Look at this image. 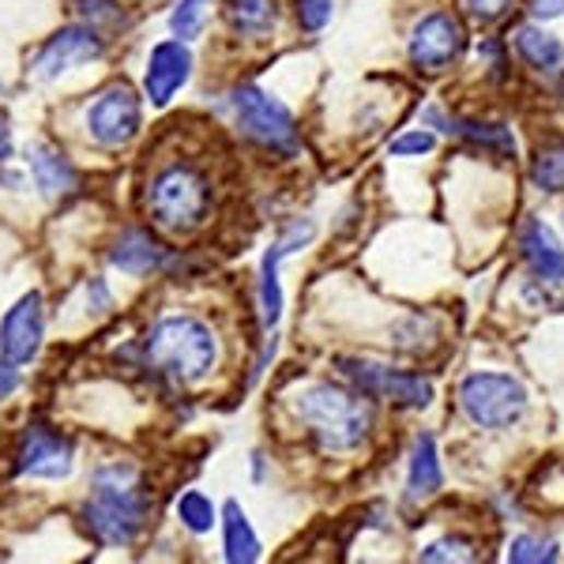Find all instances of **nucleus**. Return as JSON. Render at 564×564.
<instances>
[{
    "label": "nucleus",
    "mask_w": 564,
    "mask_h": 564,
    "mask_svg": "<svg viewBox=\"0 0 564 564\" xmlns=\"http://www.w3.org/2000/svg\"><path fill=\"white\" fill-rule=\"evenodd\" d=\"M155 512L151 490L143 482V470L128 459L102 463L91 474V493L83 501V524L91 538L109 550H128L143 531Z\"/></svg>",
    "instance_id": "1"
},
{
    "label": "nucleus",
    "mask_w": 564,
    "mask_h": 564,
    "mask_svg": "<svg viewBox=\"0 0 564 564\" xmlns=\"http://www.w3.org/2000/svg\"><path fill=\"white\" fill-rule=\"evenodd\" d=\"M143 369H151L162 380L177 384V388H192V384L208 380L219 365V339L211 324L188 313H169L155 320L143 336Z\"/></svg>",
    "instance_id": "2"
},
{
    "label": "nucleus",
    "mask_w": 564,
    "mask_h": 564,
    "mask_svg": "<svg viewBox=\"0 0 564 564\" xmlns=\"http://www.w3.org/2000/svg\"><path fill=\"white\" fill-rule=\"evenodd\" d=\"M211 177L192 162H169V166L155 169L143 192V211H148L151 226L162 234H196L211 215Z\"/></svg>",
    "instance_id": "3"
},
{
    "label": "nucleus",
    "mask_w": 564,
    "mask_h": 564,
    "mask_svg": "<svg viewBox=\"0 0 564 564\" xmlns=\"http://www.w3.org/2000/svg\"><path fill=\"white\" fill-rule=\"evenodd\" d=\"M294 414L302 418L313 430L316 444L324 451H350L357 448L373 430V407L365 403L362 396L339 388V384H305V388L294 391L290 399Z\"/></svg>",
    "instance_id": "4"
},
{
    "label": "nucleus",
    "mask_w": 564,
    "mask_h": 564,
    "mask_svg": "<svg viewBox=\"0 0 564 564\" xmlns=\"http://www.w3.org/2000/svg\"><path fill=\"white\" fill-rule=\"evenodd\" d=\"M230 114H234L242 136H249L263 151H275L286 158L297 155V121L275 94L256 87V83H242L230 91Z\"/></svg>",
    "instance_id": "5"
},
{
    "label": "nucleus",
    "mask_w": 564,
    "mask_h": 564,
    "mask_svg": "<svg viewBox=\"0 0 564 564\" xmlns=\"http://www.w3.org/2000/svg\"><path fill=\"white\" fill-rule=\"evenodd\" d=\"M459 403L467 418L482 430H504L527 410V391L519 380L504 373H470L459 384Z\"/></svg>",
    "instance_id": "6"
},
{
    "label": "nucleus",
    "mask_w": 564,
    "mask_h": 564,
    "mask_svg": "<svg viewBox=\"0 0 564 564\" xmlns=\"http://www.w3.org/2000/svg\"><path fill=\"white\" fill-rule=\"evenodd\" d=\"M83 121H87V136L98 148L106 151L128 148L143 128V102L140 94H136V87H128V83H109L87 106Z\"/></svg>",
    "instance_id": "7"
},
{
    "label": "nucleus",
    "mask_w": 564,
    "mask_h": 564,
    "mask_svg": "<svg viewBox=\"0 0 564 564\" xmlns=\"http://www.w3.org/2000/svg\"><path fill=\"white\" fill-rule=\"evenodd\" d=\"M15 474L34 482H64L75 470V444L46 422H31L15 440Z\"/></svg>",
    "instance_id": "8"
},
{
    "label": "nucleus",
    "mask_w": 564,
    "mask_h": 564,
    "mask_svg": "<svg viewBox=\"0 0 564 564\" xmlns=\"http://www.w3.org/2000/svg\"><path fill=\"white\" fill-rule=\"evenodd\" d=\"M339 373L346 380H354V388L362 396L388 399V403L414 407V410L433 403V380H425L418 373H399L380 362H365V357H339Z\"/></svg>",
    "instance_id": "9"
},
{
    "label": "nucleus",
    "mask_w": 564,
    "mask_h": 564,
    "mask_svg": "<svg viewBox=\"0 0 564 564\" xmlns=\"http://www.w3.org/2000/svg\"><path fill=\"white\" fill-rule=\"evenodd\" d=\"M106 54V38L102 31L87 27V23H72V27H61L54 38H46V46L34 54V75L38 80H61L64 72L80 64H91Z\"/></svg>",
    "instance_id": "10"
},
{
    "label": "nucleus",
    "mask_w": 564,
    "mask_h": 564,
    "mask_svg": "<svg viewBox=\"0 0 564 564\" xmlns=\"http://www.w3.org/2000/svg\"><path fill=\"white\" fill-rule=\"evenodd\" d=\"M42 339H46V302L38 290H31L0 320V357L12 365H27L38 357Z\"/></svg>",
    "instance_id": "11"
},
{
    "label": "nucleus",
    "mask_w": 564,
    "mask_h": 564,
    "mask_svg": "<svg viewBox=\"0 0 564 564\" xmlns=\"http://www.w3.org/2000/svg\"><path fill=\"white\" fill-rule=\"evenodd\" d=\"M463 54V27L456 15L433 12L414 23L410 31V61L418 72H440Z\"/></svg>",
    "instance_id": "12"
},
{
    "label": "nucleus",
    "mask_w": 564,
    "mask_h": 564,
    "mask_svg": "<svg viewBox=\"0 0 564 564\" xmlns=\"http://www.w3.org/2000/svg\"><path fill=\"white\" fill-rule=\"evenodd\" d=\"M316 237V226L309 219H294L286 230L268 245L260 263V316H263V328H275L282 320V286H279V263L286 260L290 252L305 249Z\"/></svg>",
    "instance_id": "13"
},
{
    "label": "nucleus",
    "mask_w": 564,
    "mask_h": 564,
    "mask_svg": "<svg viewBox=\"0 0 564 564\" xmlns=\"http://www.w3.org/2000/svg\"><path fill=\"white\" fill-rule=\"evenodd\" d=\"M192 80V49L181 38H166L151 49L148 72H143V94L151 106H169L174 94Z\"/></svg>",
    "instance_id": "14"
},
{
    "label": "nucleus",
    "mask_w": 564,
    "mask_h": 564,
    "mask_svg": "<svg viewBox=\"0 0 564 564\" xmlns=\"http://www.w3.org/2000/svg\"><path fill=\"white\" fill-rule=\"evenodd\" d=\"M109 263H114L121 275L143 279V275H158V271H166L169 263H174V256H169V249L158 242V237H151L148 230L132 226L114 242V249H109Z\"/></svg>",
    "instance_id": "15"
},
{
    "label": "nucleus",
    "mask_w": 564,
    "mask_h": 564,
    "mask_svg": "<svg viewBox=\"0 0 564 564\" xmlns=\"http://www.w3.org/2000/svg\"><path fill=\"white\" fill-rule=\"evenodd\" d=\"M27 169L31 181L46 200H68L72 192H80V169L72 166V158L64 155L54 143H34L27 151Z\"/></svg>",
    "instance_id": "16"
},
{
    "label": "nucleus",
    "mask_w": 564,
    "mask_h": 564,
    "mask_svg": "<svg viewBox=\"0 0 564 564\" xmlns=\"http://www.w3.org/2000/svg\"><path fill=\"white\" fill-rule=\"evenodd\" d=\"M519 249H524V260L531 263V271L542 282H561L564 279V249L550 226L542 219H531L524 226V237H519Z\"/></svg>",
    "instance_id": "17"
},
{
    "label": "nucleus",
    "mask_w": 564,
    "mask_h": 564,
    "mask_svg": "<svg viewBox=\"0 0 564 564\" xmlns=\"http://www.w3.org/2000/svg\"><path fill=\"white\" fill-rule=\"evenodd\" d=\"M222 516V550H226V561L230 564H256L263 557V545L256 538L249 516L237 501H226L219 508Z\"/></svg>",
    "instance_id": "18"
},
{
    "label": "nucleus",
    "mask_w": 564,
    "mask_h": 564,
    "mask_svg": "<svg viewBox=\"0 0 564 564\" xmlns=\"http://www.w3.org/2000/svg\"><path fill=\"white\" fill-rule=\"evenodd\" d=\"M440 490H444V470L437 456V440H433V433H422V437L414 440V456H410L407 497L425 501V497H437Z\"/></svg>",
    "instance_id": "19"
},
{
    "label": "nucleus",
    "mask_w": 564,
    "mask_h": 564,
    "mask_svg": "<svg viewBox=\"0 0 564 564\" xmlns=\"http://www.w3.org/2000/svg\"><path fill=\"white\" fill-rule=\"evenodd\" d=\"M230 31L237 38H263V34L275 31L279 23V4L275 0H226L222 4Z\"/></svg>",
    "instance_id": "20"
},
{
    "label": "nucleus",
    "mask_w": 564,
    "mask_h": 564,
    "mask_svg": "<svg viewBox=\"0 0 564 564\" xmlns=\"http://www.w3.org/2000/svg\"><path fill=\"white\" fill-rule=\"evenodd\" d=\"M430 121L444 125V132L463 136V140L478 143L485 151H497V155H516V136L504 125H485V121H463V117H444L437 109H430Z\"/></svg>",
    "instance_id": "21"
},
{
    "label": "nucleus",
    "mask_w": 564,
    "mask_h": 564,
    "mask_svg": "<svg viewBox=\"0 0 564 564\" xmlns=\"http://www.w3.org/2000/svg\"><path fill=\"white\" fill-rule=\"evenodd\" d=\"M516 49L527 64L538 72H557V64L564 61V49L553 34H545L542 27H519L516 31Z\"/></svg>",
    "instance_id": "22"
},
{
    "label": "nucleus",
    "mask_w": 564,
    "mask_h": 564,
    "mask_svg": "<svg viewBox=\"0 0 564 564\" xmlns=\"http://www.w3.org/2000/svg\"><path fill=\"white\" fill-rule=\"evenodd\" d=\"M177 519H181L185 531L192 534H211V527L219 524V504L200 490H185L174 504Z\"/></svg>",
    "instance_id": "23"
},
{
    "label": "nucleus",
    "mask_w": 564,
    "mask_h": 564,
    "mask_svg": "<svg viewBox=\"0 0 564 564\" xmlns=\"http://www.w3.org/2000/svg\"><path fill=\"white\" fill-rule=\"evenodd\" d=\"M72 8H75V15H80L87 27L94 31H117V27H125V8L117 4V0H72Z\"/></svg>",
    "instance_id": "24"
},
{
    "label": "nucleus",
    "mask_w": 564,
    "mask_h": 564,
    "mask_svg": "<svg viewBox=\"0 0 564 564\" xmlns=\"http://www.w3.org/2000/svg\"><path fill=\"white\" fill-rule=\"evenodd\" d=\"M208 8L211 0H177V8L169 12V31H174V38L181 42L200 38L203 23H208Z\"/></svg>",
    "instance_id": "25"
},
{
    "label": "nucleus",
    "mask_w": 564,
    "mask_h": 564,
    "mask_svg": "<svg viewBox=\"0 0 564 564\" xmlns=\"http://www.w3.org/2000/svg\"><path fill=\"white\" fill-rule=\"evenodd\" d=\"M531 181L542 188V192H564V143L561 148L538 151L531 166Z\"/></svg>",
    "instance_id": "26"
},
{
    "label": "nucleus",
    "mask_w": 564,
    "mask_h": 564,
    "mask_svg": "<svg viewBox=\"0 0 564 564\" xmlns=\"http://www.w3.org/2000/svg\"><path fill=\"white\" fill-rule=\"evenodd\" d=\"M561 553H557V542L550 538H531V534H519L516 542L508 545V561L512 564H553Z\"/></svg>",
    "instance_id": "27"
},
{
    "label": "nucleus",
    "mask_w": 564,
    "mask_h": 564,
    "mask_svg": "<svg viewBox=\"0 0 564 564\" xmlns=\"http://www.w3.org/2000/svg\"><path fill=\"white\" fill-rule=\"evenodd\" d=\"M331 12H336V4L331 0H294V15H297V27L302 31H324L331 23Z\"/></svg>",
    "instance_id": "28"
},
{
    "label": "nucleus",
    "mask_w": 564,
    "mask_h": 564,
    "mask_svg": "<svg viewBox=\"0 0 564 564\" xmlns=\"http://www.w3.org/2000/svg\"><path fill=\"white\" fill-rule=\"evenodd\" d=\"M422 561H430V564H437V561H474V553H470V542H463V538H440V542L425 545Z\"/></svg>",
    "instance_id": "29"
},
{
    "label": "nucleus",
    "mask_w": 564,
    "mask_h": 564,
    "mask_svg": "<svg viewBox=\"0 0 564 564\" xmlns=\"http://www.w3.org/2000/svg\"><path fill=\"white\" fill-rule=\"evenodd\" d=\"M437 148V140H433V132H422V128H418V132H403L399 136V140H391L388 143V151L396 158H410V155H430V151Z\"/></svg>",
    "instance_id": "30"
},
{
    "label": "nucleus",
    "mask_w": 564,
    "mask_h": 564,
    "mask_svg": "<svg viewBox=\"0 0 564 564\" xmlns=\"http://www.w3.org/2000/svg\"><path fill=\"white\" fill-rule=\"evenodd\" d=\"M83 294H87V313L91 316H106L109 309H114V290L106 286V279L94 275Z\"/></svg>",
    "instance_id": "31"
},
{
    "label": "nucleus",
    "mask_w": 564,
    "mask_h": 564,
    "mask_svg": "<svg viewBox=\"0 0 564 564\" xmlns=\"http://www.w3.org/2000/svg\"><path fill=\"white\" fill-rule=\"evenodd\" d=\"M508 4H512V0H467L470 12H474L478 20H485V23H490V20H501L504 8H508Z\"/></svg>",
    "instance_id": "32"
},
{
    "label": "nucleus",
    "mask_w": 564,
    "mask_h": 564,
    "mask_svg": "<svg viewBox=\"0 0 564 564\" xmlns=\"http://www.w3.org/2000/svg\"><path fill=\"white\" fill-rule=\"evenodd\" d=\"M15 388H20V369H15L12 362H4V357H0V403H4V399L12 396Z\"/></svg>",
    "instance_id": "33"
},
{
    "label": "nucleus",
    "mask_w": 564,
    "mask_h": 564,
    "mask_svg": "<svg viewBox=\"0 0 564 564\" xmlns=\"http://www.w3.org/2000/svg\"><path fill=\"white\" fill-rule=\"evenodd\" d=\"M531 12L538 20H557L564 15V0H531Z\"/></svg>",
    "instance_id": "34"
},
{
    "label": "nucleus",
    "mask_w": 564,
    "mask_h": 564,
    "mask_svg": "<svg viewBox=\"0 0 564 564\" xmlns=\"http://www.w3.org/2000/svg\"><path fill=\"white\" fill-rule=\"evenodd\" d=\"M15 143H12V125H8V117L0 114V166H4L8 158H12Z\"/></svg>",
    "instance_id": "35"
},
{
    "label": "nucleus",
    "mask_w": 564,
    "mask_h": 564,
    "mask_svg": "<svg viewBox=\"0 0 564 564\" xmlns=\"http://www.w3.org/2000/svg\"><path fill=\"white\" fill-rule=\"evenodd\" d=\"M252 474H256V478L263 474V456H260V451H256V456H252Z\"/></svg>",
    "instance_id": "36"
}]
</instances>
